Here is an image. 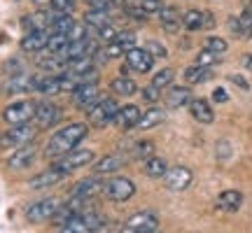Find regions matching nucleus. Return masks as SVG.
Masks as SVG:
<instances>
[{"instance_id":"obj_1","label":"nucleus","mask_w":252,"mask_h":233,"mask_svg":"<svg viewBox=\"0 0 252 233\" xmlns=\"http://www.w3.org/2000/svg\"><path fill=\"white\" fill-rule=\"evenodd\" d=\"M87 133H89V126L80 124V121L63 126L61 131H56V133L49 138V143H47V147H45V156L47 159H59L63 154L72 152V149L87 138Z\"/></svg>"},{"instance_id":"obj_2","label":"nucleus","mask_w":252,"mask_h":233,"mask_svg":"<svg viewBox=\"0 0 252 233\" xmlns=\"http://www.w3.org/2000/svg\"><path fill=\"white\" fill-rule=\"evenodd\" d=\"M37 128L31 124H17V126H9L5 133H0V149L5 147H24V145H31L35 140Z\"/></svg>"},{"instance_id":"obj_3","label":"nucleus","mask_w":252,"mask_h":233,"mask_svg":"<svg viewBox=\"0 0 252 233\" xmlns=\"http://www.w3.org/2000/svg\"><path fill=\"white\" fill-rule=\"evenodd\" d=\"M119 112V105L115 98H100L94 108L87 110V116H89V124L96 126V128H103L115 121V116Z\"/></svg>"},{"instance_id":"obj_4","label":"nucleus","mask_w":252,"mask_h":233,"mask_svg":"<svg viewBox=\"0 0 252 233\" xmlns=\"http://www.w3.org/2000/svg\"><path fill=\"white\" fill-rule=\"evenodd\" d=\"M2 119L9 126L17 124H31L35 119V103L33 100H14L2 110Z\"/></svg>"},{"instance_id":"obj_5","label":"nucleus","mask_w":252,"mask_h":233,"mask_svg":"<svg viewBox=\"0 0 252 233\" xmlns=\"http://www.w3.org/2000/svg\"><path fill=\"white\" fill-rule=\"evenodd\" d=\"M91 161H94V152H91V149H72V152L59 156L56 163H52V166L70 175V173L80 171V168H84V166H89Z\"/></svg>"},{"instance_id":"obj_6","label":"nucleus","mask_w":252,"mask_h":233,"mask_svg":"<svg viewBox=\"0 0 252 233\" xmlns=\"http://www.w3.org/2000/svg\"><path fill=\"white\" fill-rule=\"evenodd\" d=\"M100 224H103L100 215L84 210V212H80L75 219H70L68 224H63L59 233H96V229H98Z\"/></svg>"},{"instance_id":"obj_7","label":"nucleus","mask_w":252,"mask_h":233,"mask_svg":"<svg viewBox=\"0 0 252 233\" xmlns=\"http://www.w3.org/2000/svg\"><path fill=\"white\" fill-rule=\"evenodd\" d=\"M103 194L110 198V201H128V198L135 194V184L133 179L128 177H112V179H105V187H103Z\"/></svg>"},{"instance_id":"obj_8","label":"nucleus","mask_w":252,"mask_h":233,"mask_svg":"<svg viewBox=\"0 0 252 233\" xmlns=\"http://www.w3.org/2000/svg\"><path fill=\"white\" fill-rule=\"evenodd\" d=\"M159 231V219L154 212H135L133 217L126 219L122 233H152Z\"/></svg>"},{"instance_id":"obj_9","label":"nucleus","mask_w":252,"mask_h":233,"mask_svg":"<svg viewBox=\"0 0 252 233\" xmlns=\"http://www.w3.org/2000/svg\"><path fill=\"white\" fill-rule=\"evenodd\" d=\"M61 108L59 105H54L52 100H40V103H35V124L37 128H52V126H56L59 121H61Z\"/></svg>"},{"instance_id":"obj_10","label":"nucleus","mask_w":252,"mask_h":233,"mask_svg":"<svg viewBox=\"0 0 252 233\" xmlns=\"http://www.w3.org/2000/svg\"><path fill=\"white\" fill-rule=\"evenodd\" d=\"M61 207V201L59 198H42L26 210V219L28 222H47L56 215V210Z\"/></svg>"},{"instance_id":"obj_11","label":"nucleus","mask_w":252,"mask_h":233,"mask_svg":"<svg viewBox=\"0 0 252 233\" xmlns=\"http://www.w3.org/2000/svg\"><path fill=\"white\" fill-rule=\"evenodd\" d=\"M191 179H194V173L189 171V168L173 166L163 175V184H166V189H171V191H185V189H189Z\"/></svg>"},{"instance_id":"obj_12","label":"nucleus","mask_w":252,"mask_h":233,"mask_svg":"<svg viewBox=\"0 0 252 233\" xmlns=\"http://www.w3.org/2000/svg\"><path fill=\"white\" fill-rule=\"evenodd\" d=\"M98 42L94 40V37H82V40H77V42H70L68 45V49L63 52V58L65 61H72V58H82V56H94L98 54Z\"/></svg>"},{"instance_id":"obj_13","label":"nucleus","mask_w":252,"mask_h":233,"mask_svg":"<svg viewBox=\"0 0 252 233\" xmlns=\"http://www.w3.org/2000/svg\"><path fill=\"white\" fill-rule=\"evenodd\" d=\"M126 65L135 72H150L154 65V56L147 52V49H140V47H133L126 52Z\"/></svg>"},{"instance_id":"obj_14","label":"nucleus","mask_w":252,"mask_h":233,"mask_svg":"<svg viewBox=\"0 0 252 233\" xmlns=\"http://www.w3.org/2000/svg\"><path fill=\"white\" fill-rule=\"evenodd\" d=\"M72 100H75V103H77V108H82V110L94 108V105L100 100L98 84H80L77 89L72 91Z\"/></svg>"},{"instance_id":"obj_15","label":"nucleus","mask_w":252,"mask_h":233,"mask_svg":"<svg viewBox=\"0 0 252 233\" xmlns=\"http://www.w3.org/2000/svg\"><path fill=\"white\" fill-rule=\"evenodd\" d=\"M84 205H87V201L84 198H72L70 196V201L63 205L61 203V207L56 210V215L52 217V222H56V224H68L70 219H75V217L80 215V212H84Z\"/></svg>"},{"instance_id":"obj_16","label":"nucleus","mask_w":252,"mask_h":233,"mask_svg":"<svg viewBox=\"0 0 252 233\" xmlns=\"http://www.w3.org/2000/svg\"><path fill=\"white\" fill-rule=\"evenodd\" d=\"M35 156H37L35 145H24V147L14 149V154L7 159V166L12 171H21V168H28L31 163L35 161Z\"/></svg>"},{"instance_id":"obj_17","label":"nucleus","mask_w":252,"mask_h":233,"mask_svg":"<svg viewBox=\"0 0 252 233\" xmlns=\"http://www.w3.org/2000/svg\"><path fill=\"white\" fill-rule=\"evenodd\" d=\"M103 187H105V182H103V179H98V177H84V179H80V182L72 187L70 196L89 201L91 196H96L98 191H103Z\"/></svg>"},{"instance_id":"obj_18","label":"nucleus","mask_w":252,"mask_h":233,"mask_svg":"<svg viewBox=\"0 0 252 233\" xmlns=\"http://www.w3.org/2000/svg\"><path fill=\"white\" fill-rule=\"evenodd\" d=\"M35 80L33 75L26 72H17L14 77L5 82V93H26V91H35Z\"/></svg>"},{"instance_id":"obj_19","label":"nucleus","mask_w":252,"mask_h":233,"mask_svg":"<svg viewBox=\"0 0 252 233\" xmlns=\"http://www.w3.org/2000/svg\"><path fill=\"white\" fill-rule=\"evenodd\" d=\"M68 177V173L59 171V168H49V171L40 173V175H35V177L28 182V187L31 189H47V187H54V184H59V182H63V179Z\"/></svg>"},{"instance_id":"obj_20","label":"nucleus","mask_w":252,"mask_h":233,"mask_svg":"<svg viewBox=\"0 0 252 233\" xmlns=\"http://www.w3.org/2000/svg\"><path fill=\"white\" fill-rule=\"evenodd\" d=\"M47 40H49V30H45V28L28 30L21 40V49L24 52H42V49H47Z\"/></svg>"},{"instance_id":"obj_21","label":"nucleus","mask_w":252,"mask_h":233,"mask_svg":"<svg viewBox=\"0 0 252 233\" xmlns=\"http://www.w3.org/2000/svg\"><path fill=\"white\" fill-rule=\"evenodd\" d=\"M140 115H143V112H140L138 105H126V108H119L117 116H115V124H117V128H122V131H131V128L138 126Z\"/></svg>"},{"instance_id":"obj_22","label":"nucleus","mask_w":252,"mask_h":233,"mask_svg":"<svg viewBox=\"0 0 252 233\" xmlns=\"http://www.w3.org/2000/svg\"><path fill=\"white\" fill-rule=\"evenodd\" d=\"M189 112H191V116L196 119L198 124H213V119H215V112H213V108H210V103L206 98L189 100Z\"/></svg>"},{"instance_id":"obj_23","label":"nucleus","mask_w":252,"mask_h":233,"mask_svg":"<svg viewBox=\"0 0 252 233\" xmlns=\"http://www.w3.org/2000/svg\"><path fill=\"white\" fill-rule=\"evenodd\" d=\"M124 163H126L124 154H108V156H103L98 163H94V173H96V175H108V173L119 171Z\"/></svg>"},{"instance_id":"obj_24","label":"nucleus","mask_w":252,"mask_h":233,"mask_svg":"<svg viewBox=\"0 0 252 233\" xmlns=\"http://www.w3.org/2000/svg\"><path fill=\"white\" fill-rule=\"evenodd\" d=\"M241 205H243V194L236 191V189H226L217 196V207L224 210V212H236Z\"/></svg>"},{"instance_id":"obj_25","label":"nucleus","mask_w":252,"mask_h":233,"mask_svg":"<svg viewBox=\"0 0 252 233\" xmlns=\"http://www.w3.org/2000/svg\"><path fill=\"white\" fill-rule=\"evenodd\" d=\"M189 100H191V89H187V87H171L166 93V105L173 110L189 105Z\"/></svg>"},{"instance_id":"obj_26","label":"nucleus","mask_w":252,"mask_h":233,"mask_svg":"<svg viewBox=\"0 0 252 233\" xmlns=\"http://www.w3.org/2000/svg\"><path fill=\"white\" fill-rule=\"evenodd\" d=\"M159 19H161L163 30H168V33H178L182 26V14L175 7H161Z\"/></svg>"},{"instance_id":"obj_27","label":"nucleus","mask_w":252,"mask_h":233,"mask_svg":"<svg viewBox=\"0 0 252 233\" xmlns=\"http://www.w3.org/2000/svg\"><path fill=\"white\" fill-rule=\"evenodd\" d=\"M166 171H168V163L161 156H150L143 161V173L147 177H163Z\"/></svg>"},{"instance_id":"obj_28","label":"nucleus","mask_w":252,"mask_h":233,"mask_svg":"<svg viewBox=\"0 0 252 233\" xmlns=\"http://www.w3.org/2000/svg\"><path fill=\"white\" fill-rule=\"evenodd\" d=\"M65 65H68V61H65L61 54H49L47 58H40V61H37V68H40V70L52 72V75H61V72L65 70Z\"/></svg>"},{"instance_id":"obj_29","label":"nucleus","mask_w":252,"mask_h":233,"mask_svg":"<svg viewBox=\"0 0 252 233\" xmlns=\"http://www.w3.org/2000/svg\"><path fill=\"white\" fill-rule=\"evenodd\" d=\"M166 119V112L159 108H150L145 110V115H140V121L135 128H140V131H147V128H154V126H159Z\"/></svg>"},{"instance_id":"obj_30","label":"nucleus","mask_w":252,"mask_h":233,"mask_svg":"<svg viewBox=\"0 0 252 233\" xmlns=\"http://www.w3.org/2000/svg\"><path fill=\"white\" fill-rule=\"evenodd\" d=\"M84 24L91 28H103L110 24V12L108 9H89L87 14H84Z\"/></svg>"},{"instance_id":"obj_31","label":"nucleus","mask_w":252,"mask_h":233,"mask_svg":"<svg viewBox=\"0 0 252 233\" xmlns=\"http://www.w3.org/2000/svg\"><path fill=\"white\" fill-rule=\"evenodd\" d=\"M68 45H70V40H68V35L65 33H49V40H47V52L49 54H61L68 49Z\"/></svg>"},{"instance_id":"obj_32","label":"nucleus","mask_w":252,"mask_h":233,"mask_svg":"<svg viewBox=\"0 0 252 233\" xmlns=\"http://www.w3.org/2000/svg\"><path fill=\"white\" fill-rule=\"evenodd\" d=\"M112 91L117 93V96H133L135 91H138V84H135L131 77H126V75H122V77H117V80H112Z\"/></svg>"},{"instance_id":"obj_33","label":"nucleus","mask_w":252,"mask_h":233,"mask_svg":"<svg viewBox=\"0 0 252 233\" xmlns=\"http://www.w3.org/2000/svg\"><path fill=\"white\" fill-rule=\"evenodd\" d=\"M182 26L187 30H201L203 28V12L201 9H187L182 12Z\"/></svg>"},{"instance_id":"obj_34","label":"nucleus","mask_w":252,"mask_h":233,"mask_svg":"<svg viewBox=\"0 0 252 233\" xmlns=\"http://www.w3.org/2000/svg\"><path fill=\"white\" fill-rule=\"evenodd\" d=\"M75 26V19L70 14H63V12H56L54 21H52V26H49V33H65L68 35V30Z\"/></svg>"},{"instance_id":"obj_35","label":"nucleus","mask_w":252,"mask_h":233,"mask_svg":"<svg viewBox=\"0 0 252 233\" xmlns=\"http://www.w3.org/2000/svg\"><path fill=\"white\" fill-rule=\"evenodd\" d=\"M213 72H210V68L208 65H191V68H187L185 70V80L189 82V84H198V82H206L208 77H210Z\"/></svg>"},{"instance_id":"obj_36","label":"nucleus","mask_w":252,"mask_h":233,"mask_svg":"<svg viewBox=\"0 0 252 233\" xmlns=\"http://www.w3.org/2000/svg\"><path fill=\"white\" fill-rule=\"evenodd\" d=\"M131 156H133V159H140V161L150 159V156H154V145L147 143V140H140V143H135V145H133V152H131Z\"/></svg>"},{"instance_id":"obj_37","label":"nucleus","mask_w":252,"mask_h":233,"mask_svg":"<svg viewBox=\"0 0 252 233\" xmlns=\"http://www.w3.org/2000/svg\"><path fill=\"white\" fill-rule=\"evenodd\" d=\"M238 37H252V12L243 9V14L238 17Z\"/></svg>"},{"instance_id":"obj_38","label":"nucleus","mask_w":252,"mask_h":233,"mask_svg":"<svg viewBox=\"0 0 252 233\" xmlns=\"http://www.w3.org/2000/svg\"><path fill=\"white\" fill-rule=\"evenodd\" d=\"M173 80H175V70H173V68H163V70H159L152 77V84L159 87V89H163V87H171Z\"/></svg>"},{"instance_id":"obj_39","label":"nucleus","mask_w":252,"mask_h":233,"mask_svg":"<svg viewBox=\"0 0 252 233\" xmlns=\"http://www.w3.org/2000/svg\"><path fill=\"white\" fill-rule=\"evenodd\" d=\"M128 5H135V7H140L145 14H154V12H161V0H131Z\"/></svg>"},{"instance_id":"obj_40","label":"nucleus","mask_w":252,"mask_h":233,"mask_svg":"<svg viewBox=\"0 0 252 233\" xmlns=\"http://www.w3.org/2000/svg\"><path fill=\"white\" fill-rule=\"evenodd\" d=\"M112 42L122 45V47H124V52H128V49H133V47H135V33H133V30H119L117 37H115Z\"/></svg>"},{"instance_id":"obj_41","label":"nucleus","mask_w":252,"mask_h":233,"mask_svg":"<svg viewBox=\"0 0 252 233\" xmlns=\"http://www.w3.org/2000/svg\"><path fill=\"white\" fill-rule=\"evenodd\" d=\"M226 40H222V37H208L206 40V49L208 52H213V54H217V56H222L226 52Z\"/></svg>"},{"instance_id":"obj_42","label":"nucleus","mask_w":252,"mask_h":233,"mask_svg":"<svg viewBox=\"0 0 252 233\" xmlns=\"http://www.w3.org/2000/svg\"><path fill=\"white\" fill-rule=\"evenodd\" d=\"M77 5V0H49V7L54 12H63V14H70Z\"/></svg>"},{"instance_id":"obj_43","label":"nucleus","mask_w":252,"mask_h":233,"mask_svg":"<svg viewBox=\"0 0 252 233\" xmlns=\"http://www.w3.org/2000/svg\"><path fill=\"white\" fill-rule=\"evenodd\" d=\"M140 93H143V98L147 100V103H157V100L161 98V89H159V87H154V84H147Z\"/></svg>"},{"instance_id":"obj_44","label":"nucleus","mask_w":252,"mask_h":233,"mask_svg":"<svg viewBox=\"0 0 252 233\" xmlns=\"http://www.w3.org/2000/svg\"><path fill=\"white\" fill-rule=\"evenodd\" d=\"M145 49H147L154 58H163V56L168 54V52H166V47H163L161 42H157V40H150V42L145 45Z\"/></svg>"},{"instance_id":"obj_45","label":"nucleus","mask_w":252,"mask_h":233,"mask_svg":"<svg viewBox=\"0 0 252 233\" xmlns=\"http://www.w3.org/2000/svg\"><path fill=\"white\" fill-rule=\"evenodd\" d=\"M82 37H87V24H77V21H75V26L68 30V40H70V42H77Z\"/></svg>"},{"instance_id":"obj_46","label":"nucleus","mask_w":252,"mask_h":233,"mask_svg":"<svg viewBox=\"0 0 252 233\" xmlns=\"http://www.w3.org/2000/svg\"><path fill=\"white\" fill-rule=\"evenodd\" d=\"M217 58H220L217 54H213V52L203 49V52H201V54L196 56V63H198V65H208V68H210L213 63H217Z\"/></svg>"},{"instance_id":"obj_47","label":"nucleus","mask_w":252,"mask_h":233,"mask_svg":"<svg viewBox=\"0 0 252 233\" xmlns=\"http://www.w3.org/2000/svg\"><path fill=\"white\" fill-rule=\"evenodd\" d=\"M115 37H117V30H115V28L110 26H103V28H98V40H103V42H112V40H115Z\"/></svg>"},{"instance_id":"obj_48","label":"nucleus","mask_w":252,"mask_h":233,"mask_svg":"<svg viewBox=\"0 0 252 233\" xmlns=\"http://www.w3.org/2000/svg\"><path fill=\"white\" fill-rule=\"evenodd\" d=\"M229 154H231V147H229V143H224V140H222V143H217V156H220V159H226Z\"/></svg>"},{"instance_id":"obj_49","label":"nucleus","mask_w":252,"mask_h":233,"mask_svg":"<svg viewBox=\"0 0 252 233\" xmlns=\"http://www.w3.org/2000/svg\"><path fill=\"white\" fill-rule=\"evenodd\" d=\"M229 80L234 82V84H238V87H241V89H243V91H248V89H250V84H248V82H245L243 77H241V75H229Z\"/></svg>"},{"instance_id":"obj_50","label":"nucleus","mask_w":252,"mask_h":233,"mask_svg":"<svg viewBox=\"0 0 252 233\" xmlns=\"http://www.w3.org/2000/svg\"><path fill=\"white\" fill-rule=\"evenodd\" d=\"M213 98H215L217 103H226V100H229V93H226L224 89H215L213 91Z\"/></svg>"},{"instance_id":"obj_51","label":"nucleus","mask_w":252,"mask_h":233,"mask_svg":"<svg viewBox=\"0 0 252 233\" xmlns=\"http://www.w3.org/2000/svg\"><path fill=\"white\" fill-rule=\"evenodd\" d=\"M215 26V17L213 12H203V28H213Z\"/></svg>"},{"instance_id":"obj_52","label":"nucleus","mask_w":252,"mask_h":233,"mask_svg":"<svg viewBox=\"0 0 252 233\" xmlns=\"http://www.w3.org/2000/svg\"><path fill=\"white\" fill-rule=\"evenodd\" d=\"M241 65H243L245 70H250V72H252V56H250V54H245L243 58H241Z\"/></svg>"},{"instance_id":"obj_53","label":"nucleus","mask_w":252,"mask_h":233,"mask_svg":"<svg viewBox=\"0 0 252 233\" xmlns=\"http://www.w3.org/2000/svg\"><path fill=\"white\" fill-rule=\"evenodd\" d=\"M152 233H159V231H152Z\"/></svg>"}]
</instances>
